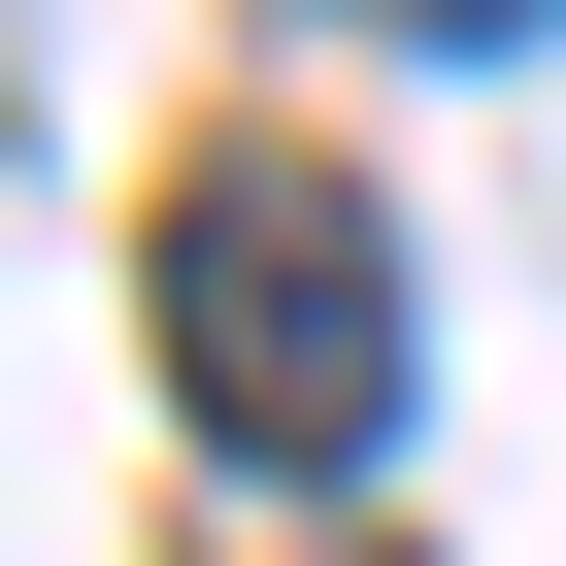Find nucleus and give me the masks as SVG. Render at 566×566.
I'll use <instances>...</instances> for the list:
<instances>
[{
  "label": "nucleus",
  "mask_w": 566,
  "mask_h": 566,
  "mask_svg": "<svg viewBox=\"0 0 566 566\" xmlns=\"http://www.w3.org/2000/svg\"><path fill=\"white\" fill-rule=\"evenodd\" d=\"M134 301H167L200 467H266V500H301V467H400V200H367V167H301V134L167 167Z\"/></svg>",
  "instance_id": "f257e3e1"
}]
</instances>
